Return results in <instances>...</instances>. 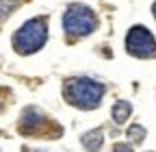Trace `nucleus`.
I'll use <instances>...</instances> for the list:
<instances>
[{
  "mask_svg": "<svg viewBox=\"0 0 156 152\" xmlns=\"http://www.w3.org/2000/svg\"><path fill=\"white\" fill-rule=\"evenodd\" d=\"M104 96V85L91 78H72L65 85V98L80 109H93Z\"/></svg>",
  "mask_w": 156,
  "mask_h": 152,
  "instance_id": "obj_1",
  "label": "nucleus"
},
{
  "mask_svg": "<svg viewBox=\"0 0 156 152\" xmlns=\"http://www.w3.org/2000/svg\"><path fill=\"white\" fill-rule=\"evenodd\" d=\"M48 39V24L46 17H33L26 24L20 26V31L13 37V48L20 54H28V52H37Z\"/></svg>",
  "mask_w": 156,
  "mask_h": 152,
  "instance_id": "obj_2",
  "label": "nucleus"
},
{
  "mask_svg": "<svg viewBox=\"0 0 156 152\" xmlns=\"http://www.w3.org/2000/svg\"><path fill=\"white\" fill-rule=\"evenodd\" d=\"M95 15L85 5H72L63 15V28L69 35H89L95 28Z\"/></svg>",
  "mask_w": 156,
  "mask_h": 152,
  "instance_id": "obj_3",
  "label": "nucleus"
},
{
  "mask_svg": "<svg viewBox=\"0 0 156 152\" xmlns=\"http://www.w3.org/2000/svg\"><path fill=\"white\" fill-rule=\"evenodd\" d=\"M126 48L134 56H154L156 54V42L152 33L145 26H132L128 37H126Z\"/></svg>",
  "mask_w": 156,
  "mask_h": 152,
  "instance_id": "obj_4",
  "label": "nucleus"
},
{
  "mask_svg": "<svg viewBox=\"0 0 156 152\" xmlns=\"http://www.w3.org/2000/svg\"><path fill=\"white\" fill-rule=\"evenodd\" d=\"M44 124H46V118H44L37 109L30 107V109L24 111V115H22V124H20V130L35 135V132H39V128H41Z\"/></svg>",
  "mask_w": 156,
  "mask_h": 152,
  "instance_id": "obj_5",
  "label": "nucleus"
},
{
  "mask_svg": "<svg viewBox=\"0 0 156 152\" xmlns=\"http://www.w3.org/2000/svg\"><path fill=\"white\" fill-rule=\"evenodd\" d=\"M102 141H104L102 130H89L87 135H83V146H85L89 152H98V148L102 146Z\"/></svg>",
  "mask_w": 156,
  "mask_h": 152,
  "instance_id": "obj_6",
  "label": "nucleus"
},
{
  "mask_svg": "<svg viewBox=\"0 0 156 152\" xmlns=\"http://www.w3.org/2000/svg\"><path fill=\"white\" fill-rule=\"evenodd\" d=\"M130 111H132V107H130L128 100H117L113 104V120L117 124H124L128 120V115H130Z\"/></svg>",
  "mask_w": 156,
  "mask_h": 152,
  "instance_id": "obj_7",
  "label": "nucleus"
},
{
  "mask_svg": "<svg viewBox=\"0 0 156 152\" xmlns=\"http://www.w3.org/2000/svg\"><path fill=\"white\" fill-rule=\"evenodd\" d=\"M128 137H130L132 141H136V143L143 141V139H145V128H143V126H130V128H128Z\"/></svg>",
  "mask_w": 156,
  "mask_h": 152,
  "instance_id": "obj_8",
  "label": "nucleus"
},
{
  "mask_svg": "<svg viewBox=\"0 0 156 152\" xmlns=\"http://www.w3.org/2000/svg\"><path fill=\"white\" fill-rule=\"evenodd\" d=\"M17 2V0H0V20H2V17L11 11V7Z\"/></svg>",
  "mask_w": 156,
  "mask_h": 152,
  "instance_id": "obj_9",
  "label": "nucleus"
},
{
  "mask_svg": "<svg viewBox=\"0 0 156 152\" xmlns=\"http://www.w3.org/2000/svg\"><path fill=\"white\" fill-rule=\"evenodd\" d=\"M113 152H132V148L128 143H115L113 146Z\"/></svg>",
  "mask_w": 156,
  "mask_h": 152,
  "instance_id": "obj_10",
  "label": "nucleus"
},
{
  "mask_svg": "<svg viewBox=\"0 0 156 152\" xmlns=\"http://www.w3.org/2000/svg\"><path fill=\"white\" fill-rule=\"evenodd\" d=\"M152 13H154V17H156V2H154V7H152Z\"/></svg>",
  "mask_w": 156,
  "mask_h": 152,
  "instance_id": "obj_11",
  "label": "nucleus"
}]
</instances>
